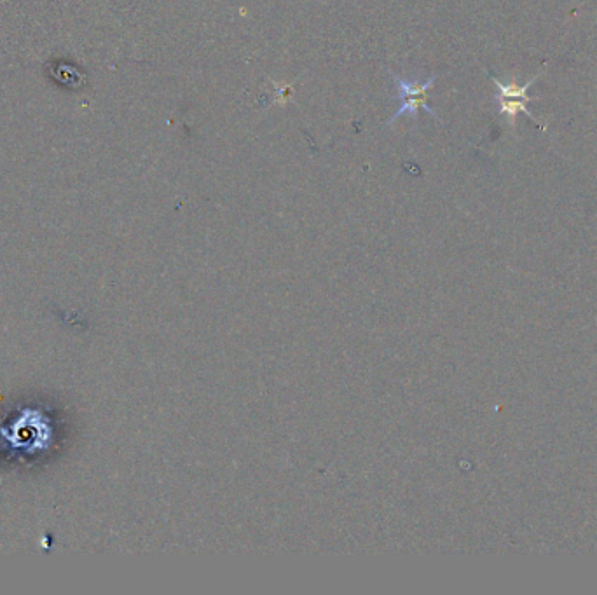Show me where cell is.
<instances>
[{"label": "cell", "instance_id": "obj_3", "mask_svg": "<svg viewBox=\"0 0 597 595\" xmlns=\"http://www.w3.org/2000/svg\"><path fill=\"white\" fill-rule=\"evenodd\" d=\"M540 76V74H538ZM538 76L533 77L528 84H524V86H517V84H503L493 77V83L496 86V102H498V107H500V114L503 117H507L508 123L514 124L515 117L519 112H522L524 116H528L531 121H535L538 124V128L540 130L545 131L547 130V126L542 123H538L536 121L535 116L531 114V110L526 107L528 102H531L533 98H529L528 96V89L531 84L535 83Z\"/></svg>", "mask_w": 597, "mask_h": 595}, {"label": "cell", "instance_id": "obj_1", "mask_svg": "<svg viewBox=\"0 0 597 595\" xmlns=\"http://www.w3.org/2000/svg\"><path fill=\"white\" fill-rule=\"evenodd\" d=\"M56 419L42 405H25L0 423V456L14 465L32 466L53 451Z\"/></svg>", "mask_w": 597, "mask_h": 595}, {"label": "cell", "instance_id": "obj_2", "mask_svg": "<svg viewBox=\"0 0 597 595\" xmlns=\"http://www.w3.org/2000/svg\"><path fill=\"white\" fill-rule=\"evenodd\" d=\"M390 74H392L393 81L397 84L398 96L402 100V107L393 114L388 124L395 123L398 117L407 116V114L416 117L418 116V110L421 109L426 110L435 119H439V116L435 114V110L426 103L428 102V91L433 88V84L437 81V76L430 77L425 83H416V81H405L402 77H398L395 72H390Z\"/></svg>", "mask_w": 597, "mask_h": 595}]
</instances>
